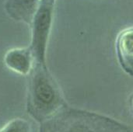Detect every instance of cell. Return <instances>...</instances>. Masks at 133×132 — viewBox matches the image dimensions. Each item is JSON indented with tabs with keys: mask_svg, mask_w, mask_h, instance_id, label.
<instances>
[{
	"mask_svg": "<svg viewBox=\"0 0 133 132\" xmlns=\"http://www.w3.org/2000/svg\"><path fill=\"white\" fill-rule=\"evenodd\" d=\"M26 110L35 121L41 123L65 107V100L48 65L34 64L28 75Z\"/></svg>",
	"mask_w": 133,
	"mask_h": 132,
	"instance_id": "6da1fadb",
	"label": "cell"
},
{
	"mask_svg": "<svg viewBox=\"0 0 133 132\" xmlns=\"http://www.w3.org/2000/svg\"><path fill=\"white\" fill-rule=\"evenodd\" d=\"M39 132H133L118 121L103 115L62 107L41 123Z\"/></svg>",
	"mask_w": 133,
	"mask_h": 132,
	"instance_id": "7a4b0ae2",
	"label": "cell"
},
{
	"mask_svg": "<svg viewBox=\"0 0 133 132\" xmlns=\"http://www.w3.org/2000/svg\"><path fill=\"white\" fill-rule=\"evenodd\" d=\"M56 0H41L30 23V44L34 62L47 65V49L52 29Z\"/></svg>",
	"mask_w": 133,
	"mask_h": 132,
	"instance_id": "3957f363",
	"label": "cell"
},
{
	"mask_svg": "<svg viewBox=\"0 0 133 132\" xmlns=\"http://www.w3.org/2000/svg\"><path fill=\"white\" fill-rule=\"evenodd\" d=\"M115 51L120 67L133 77V26L119 32L115 40Z\"/></svg>",
	"mask_w": 133,
	"mask_h": 132,
	"instance_id": "277c9868",
	"label": "cell"
},
{
	"mask_svg": "<svg viewBox=\"0 0 133 132\" xmlns=\"http://www.w3.org/2000/svg\"><path fill=\"white\" fill-rule=\"evenodd\" d=\"M4 63L8 68L22 75H28L35 64L29 46L9 50L4 56Z\"/></svg>",
	"mask_w": 133,
	"mask_h": 132,
	"instance_id": "5b68a950",
	"label": "cell"
},
{
	"mask_svg": "<svg viewBox=\"0 0 133 132\" xmlns=\"http://www.w3.org/2000/svg\"><path fill=\"white\" fill-rule=\"evenodd\" d=\"M40 2L41 0H6L4 8L13 20L30 25Z\"/></svg>",
	"mask_w": 133,
	"mask_h": 132,
	"instance_id": "8992f818",
	"label": "cell"
},
{
	"mask_svg": "<svg viewBox=\"0 0 133 132\" xmlns=\"http://www.w3.org/2000/svg\"><path fill=\"white\" fill-rule=\"evenodd\" d=\"M0 132H31V125L26 119L17 117L5 124Z\"/></svg>",
	"mask_w": 133,
	"mask_h": 132,
	"instance_id": "52a82bcc",
	"label": "cell"
},
{
	"mask_svg": "<svg viewBox=\"0 0 133 132\" xmlns=\"http://www.w3.org/2000/svg\"><path fill=\"white\" fill-rule=\"evenodd\" d=\"M130 104H131V107H132V109L133 110V93L130 97Z\"/></svg>",
	"mask_w": 133,
	"mask_h": 132,
	"instance_id": "ba28073f",
	"label": "cell"
}]
</instances>
